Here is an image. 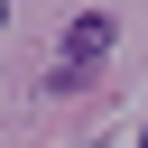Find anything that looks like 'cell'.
<instances>
[{"label":"cell","instance_id":"7a4b0ae2","mask_svg":"<svg viewBox=\"0 0 148 148\" xmlns=\"http://www.w3.org/2000/svg\"><path fill=\"white\" fill-rule=\"evenodd\" d=\"M0 18H9V9H0Z\"/></svg>","mask_w":148,"mask_h":148},{"label":"cell","instance_id":"6da1fadb","mask_svg":"<svg viewBox=\"0 0 148 148\" xmlns=\"http://www.w3.org/2000/svg\"><path fill=\"white\" fill-rule=\"evenodd\" d=\"M102 56H111V18H102V9H83V18H74V37H65V46H56V65H46V92H74Z\"/></svg>","mask_w":148,"mask_h":148}]
</instances>
